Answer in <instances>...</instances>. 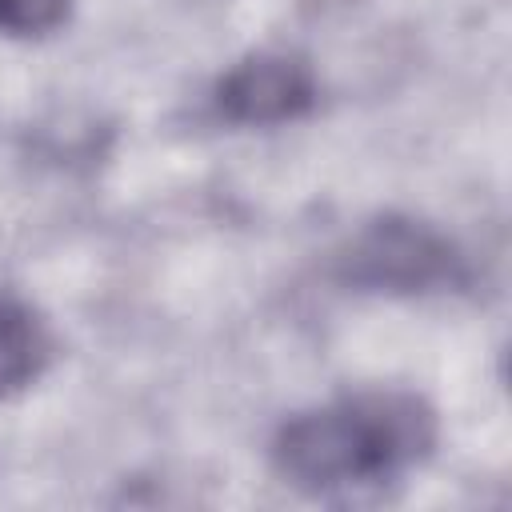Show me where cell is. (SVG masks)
Instances as JSON below:
<instances>
[{
	"label": "cell",
	"mask_w": 512,
	"mask_h": 512,
	"mask_svg": "<svg viewBox=\"0 0 512 512\" xmlns=\"http://www.w3.org/2000/svg\"><path fill=\"white\" fill-rule=\"evenodd\" d=\"M332 276L356 292L416 296L460 280V252L424 220L376 216L364 224L332 264Z\"/></svg>",
	"instance_id": "obj_2"
},
{
	"label": "cell",
	"mask_w": 512,
	"mask_h": 512,
	"mask_svg": "<svg viewBox=\"0 0 512 512\" xmlns=\"http://www.w3.org/2000/svg\"><path fill=\"white\" fill-rule=\"evenodd\" d=\"M432 412L404 392H360L300 412L272 440L276 472L308 496L384 484L432 448Z\"/></svg>",
	"instance_id": "obj_1"
},
{
	"label": "cell",
	"mask_w": 512,
	"mask_h": 512,
	"mask_svg": "<svg viewBox=\"0 0 512 512\" xmlns=\"http://www.w3.org/2000/svg\"><path fill=\"white\" fill-rule=\"evenodd\" d=\"M316 76L300 56L288 52H252L228 68L216 84V112L228 124L268 128L288 124L312 112Z\"/></svg>",
	"instance_id": "obj_3"
},
{
	"label": "cell",
	"mask_w": 512,
	"mask_h": 512,
	"mask_svg": "<svg viewBox=\"0 0 512 512\" xmlns=\"http://www.w3.org/2000/svg\"><path fill=\"white\" fill-rule=\"evenodd\" d=\"M72 12V0H0V32L8 36H48Z\"/></svg>",
	"instance_id": "obj_5"
},
{
	"label": "cell",
	"mask_w": 512,
	"mask_h": 512,
	"mask_svg": "<svg viewBox=\"0 0 512 512\" xmlns=\"http://www.w3.org/2000/svg\"><path fill=\"white\" fill-rule=\"evenodd\" d=\"M48 340L40 320L12 296H0V396L32 384L44 368Z\"/></svg>",
	"instance_id": "obj_4"
}]
</instances>
